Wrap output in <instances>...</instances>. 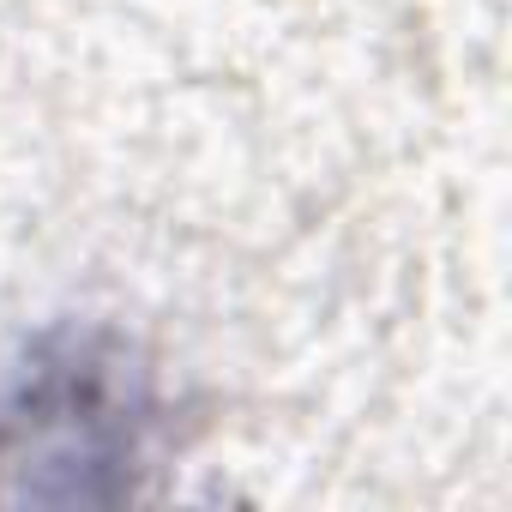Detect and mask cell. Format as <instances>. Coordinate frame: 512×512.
Here are the masks:
<instances>
[{
	"mask_svg": "<svg viewBox=\"0 0 512 512\" xmlns=\"http://www.w3.org/2000/svg\"><path fill=\"white\" fill-rule=\"evenodd\" d=\"M145 428L139 368L115 338H61L0 404V464H133Z\"/></svg>",
	"mask_w": 512,
	"mask_h": 512,
	"instance_id": "obj_1",
	"label": "cell"
}]
</instances>
